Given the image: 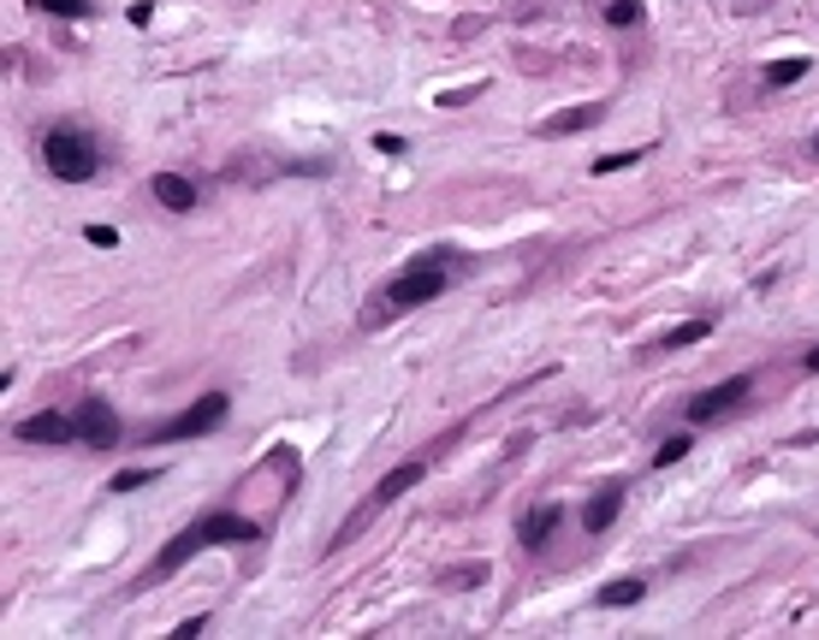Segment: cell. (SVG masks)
<instances>
[{"instance_id": "cell-25", "label": "cell", "mask_w": 819, "mask_h": 640, "mask_svg": "<svg viewBox=\"0 0 819 640\" xmlns=\"http://www.w3.org/2000/svg\"><path fill=\"white\" fill-rule=\"evenodd\" d=\"M374 149H381V154H404V149H410V142H404V137H392V131H386V137H374Z\"/></svg>"}, {"instance_id": "cell-17", "label": "cell", "mask_w": 819, "mask_h": 640, "mask_svg": "<svg viewBox=\"0 0 819 640\" xmlns=\"http://www.w3.org/2000/svg\"><path fill=\"white\" fill-rule=\"evenodd\" d=\"M36 19H96V0H30Z\"/></svg>"}, {"instance_id": "cell-28", "label": "cell", "mask_w": 819, "mask_h": 640, "mask_svg": "<svg viewBox=\"0 0 819 640\" xmlns=\"http://www.w3.org/2000/svg\"><path fill=\"white\" fill-rule=\"evenodd\" d=\"M813 160H819V131H813Z\"/></svg>"}, {"instance_id": "cell-13", "label": "cell", "mask_w": 819, "mask_h": 640, "mask_svg": "<svg viewBox=\"0 0 819 640\" xmlns=\"http://www.w3.org/2000/svg\"><path fill=\"white\" fill-rule=\"evenodd\" d=\"M564 522V504H534L529 516H523V527H517V540H523L529 552H541L546 540H553V527Z\"/></svg>"}, {"instance_id": "cell-16", "label": "cell", "mask_w": 819, "mask_h": 640, "mask_svg": "<svg viewBox=\"0 0 819 640\" xmlns=\"http://www.w3.org/2000/svg\"><path fill=\"white\" fill-rule=\"evenodd\" d=\"M594 7H600V19L611 30H636L641 19H648V7H641V0H594Z\"/></svg>"}, {"instance_id": "cell-19", "label": "cell", "mask_w": 819, "mask_h": 640, "mask_svg": "<svg viewBox=\"0 0 819 640\" xmlns=\"http://www.w3.org/2000/svg\"><path fill=\"white\" fill-rule=\"evenodd\" d=\"M149 480H161V469H125L107 480V492H137V487H149Z\"/></svg>"}, {"instance_id": "cell-2", "label": "cell", "mask_w": 819, "mask_h": 640, "mask_svg": "<svg viewBox=\"0 0 819 640\" xmlns=\"http://www.w3.org/2000/svg\"><path fill=\"white\" fill-rule=\"evenodd\" d=\"M256 540H262V522L256 516H244V510H209V516H196L191 527H179V534L155 552V564L137 575L131 587H137V594H143V587H161L167 575H179L196 552H209V546H256Z\"/></svg>"}, {"instance_id": "cell-23", "label": "cell", "mask_w": 819, "mask_h": 640, "mask_svg": "<svg viewBox=\"0 0 819 640\" xmlns=\"http://www.w3.org/2000/svg\"><path fill=\"white\" fill-rule=\"evenodd\" d=\"M89 244H96V249H114L119 232H114V226H89Z\"/></svg>"}, {"instance_id": "cell-6", "label": "cell", "mask_w": 819, "mask_h": 640, "mask_svg": "<svg viewBox=\"0 0 819 640\" xmlns=\"http://www.w3.org/2000/svg\"><path fill=\"white\" fill-rule=\"evenodd\" d=\"M72 422H77V445H89V451H114L125 439V422L107 397H84V404L72 409Z\"/></svg>"}, {"instance_id": "cell-8", "label": "cell", "mask_w": 819, "mask_h": 640, "mask_svg": "<svg viewBox=\"0 0 819 640\" xmlns=\"http://www.w3.org/2000/svg\"><path fill=\"white\" fill-rule=\"evenodd\" d=\"M12 439L24 445H77V422L60 409H42V415H24L19 427H12Z\"/></svg>"}, {"instance_id": "cell-3", "label": "cell", "mask_w": 819, "mask_h": 640, "mask_svg": "<svg viewBox=\"0 0 819 640\" xmlns=\"http://www.w3.org/2000/svg\"><path fill=\"white\" fill-rule=\"evenodd\" d=\"M42 167H49L60 184H89L102 172V149L84 125L66 119V125H49V131H42Z\"/></svg>"}, {"instance_id": "cell-15", "label": "cell", "mask_w": 819, "mask_h": 640, "mask_svg": "<svg viewBox=\"0 0 819 640\" xmlns=\"http://www.w3.org/2000/svg\"><path fill=\"white\" fill-rule=\"evenodd\" d=\"M808 72H813L808 54H784V60H772V66H766V84H772V89H790V84H801Z\"/></svg>"}, {"instance_id": "cell-11", "label": "cell", "mask_w": 819, "mask_h": 640, "mask_svg": "<svg viewBox=\"0 0 819 640\" xmlns=\"http://www.w3.org/2000/svg\"><path fill=\"white\" fill-rule=\"evenodd\" d=\"M600 119H606V102H582L559 119H541V137H576V131H594Z\"/></svg>"}, {"instance_id": "cell-24", "label": "cell", "mask_w": 819, "mask_h": 640, "mask_svg": "<svg viewBox=\"0 0 819 640\" xmlns=\"http://www.w3.org/2000/svg\"><path fill=\"white\" fill-rule=\"evenodd\" d=\"M481 24H487V19H458V24H451V36L469 42V36H481Z\"/></svg>"}, {"instance_id": "cell-14", "label": "cell", "mask_w": 819, "mask_h": 640, "mask_svg": "<svg viewBox=\"0 0 819 640\" xmlns=\"http://www.w3.org/2000/svg\"><path fill=\"white\" fill-rule=\"evenodd\" d=\"M481 582H487V564H481V557H469V564H451V569L434 575V587H446V594H469V587H481Z\"/></svg>"}, {"instance_id": "cell-20", "label": "cell", "mask_w": 819, "mask_h": 640, "mask_svg": "<svg viewBox=\"0 0 819 640\" xmlns=\"http://www.w3.org/2000/svg\"><path fill=\"white\" fill-rule=\"evenodd\" d=\"M689 445H695V439H683V434L666 439V445L653 451V469H671V462H683V457H689Z\"/></svg>"}, {"instance_id": "cell-21", "label": "cell", "mask_w": 819, "mask_h": 640, "mask_svg": "<svg viewBox=\"0 0 819 640\" xmlns=\"http://www.w3.org/2000/svg\"><path fill=\"white\" fill-rule=\"evenodd\" d=\"M641 154H648V149H624V154H606V160H594V172H624V167H636Z\"/></svg>"}, {"instance_id": "cell-18", "label": "cell", "mask_w": 819, "mask_h": 640, "mask_svg": "<svg viewBox=\"0 0 819 640\" xmlns=\"http://www.w3.org/2000/svg\"><path fill=\"white\" fill-rule=\"evenodd\" d=\"M648 599V582H636V575H624V582H611V587H600V594H594V605H641Z\"/></svg>"}, {"instance_id": "cell-27", "label": "cell", "mask_w": 819, "mask_h": 640, "mask_svg": "<svg viewBox=\"0 0 819 640\" xmlns=\"http://www.w3.org/2000/svg\"><path fill=\"white\" fill-rule=\"evenodd\" d=\"M801 374H819V344L808 350V356H801Z\"/></svg>"}, {"instance_id": "cell-26", "label": "cell", "mask_w": 819, "mask_h": 640, "mask_svg": "<svg viewBox=\"0 0 819 640\" xmlns=\"http://www.w3.org/2000/svg\"><path fill=\"white\" fill-rule=\"evenodd\" d=\"M125 19H131V24H137V30H143V24H149V19H155V7H149V0H137V7H131V12H125Z\"/></svg>"}, {"instance_id": "cell-10", "label": "cell", "mask_w": 819, "mask_h": 640, "mask_svg": "<svg viewBox=\"0 0 819 640\" xmlns=\"http://www.w3.org/2000/svg\"><path fill=\"white\" fill-rule=\"evenodd\" d=\"M149 196L167 207V214H191L196 207V184L184 179V172H155L149 179Z\"/></svg>"}, {"instance_id": "cell-4", "label": "cell", "mask_w": 819, "mask_h": 640, "mask_svg": "<svg viewBox=\"0 0 819 640\" xmlns=\"http://www.w3.org/2000/svg\"><path fill=\"white\" fill-rule=\"evenodd\" d=\"M422 474H428V457H410V462H398V469H386L381 480H374V492H369V499H362V504L351 510V516L339 522V534L327 540V552L351 546V540H357V534H362V527H369L374 516H386V510L398 504V499H404L410 487H422Z\"/></svg>"}, {"instance_id": "cell-9", "label": "cell", "mask_w": 819, "mask_h": 640, "mask_svg": "<svg viewBox=\"0 0 819 640\" xmlns=\"http://www.w3.org/2000/svg\"><path fill=\"white\" fill-rule=\"evenodd\" d=\"M618 516H624V487L618 480H611V487H594L588 504H582V527H588V534H606Z\"/></svg>"}, {"instance_id": "cell-1", "label": "cell", "mask_w": 819, "mask_h": 640, "mask_svg": "<svg viewBox=\"0 0 819 640\" xmlns=\"http://www.w3.org/2000/svg\"><path fill=\"white\" fill-rule=\"evenodd\" d=\"M469 274V255H458V249H422L410 267H398L381 291L369 297V309H362V327H392L398 314H410V309H422V302H439Z\"/></svg>"}, {"instance_id": "cell-5", "label": "cell", "mask_w": 819, "mask_h": 640, "mask_svg": "<svg viewBox=\"0 0 819 640\" xmlns=\"http://www.w3.org/2000/svg\"><path fill=\"white\" fill-rule=\"evenodd\" d=\"M232 415V397L226 392H202L196 404H184L179 415H167V422H155L149 427V439L155 445H172V439H202V434H214L220 422Z\"/></svg>"}, {"instance_id": "cell-12", "label": "cell", "mask_w": 819, "mask_h": 640, "mask_svg": "<svg viewBox=\"0 0 819 640\" xmlns=\"http://www.w3.org/2000/svg\"><path fill=\"white\" fill-rule=\"evenodd\" d=\"M706 332H713V314H701V320H683V327H671V332H659V339L641 350V356H671V350H689V344H701Z\"/></svg>"}, {"instance_id": "cell-22", "label": "cell", "mask_w": 819, "mask_h": 640, "mask_svg": "<svg viewBox=\"0 0 819 640\" xmlns=\"http://www.w3.org/2000/svg\"><path fill=\"white\" fill-rule=\"evenodd\" d=\"M476 95H481V84H469V89H446V95H439V107H464V102H476Z\"/></svg>"}, {"instance_id": "cell-7", "label": "cell", "mask_w": 819, "mask_h": 640, "mask_svg": "<svg viewBox=\"0 0 819 640\" xmlns=\"http://www.w3.org/2000/svg\"><path fill=\"white\" fill-rule=\"evenodd\" d=\"M748 392H754V380L748 374H731L724 386H706L701 397H689V422H724V415L743 404Z\"/></svg>"}]
</instances>
